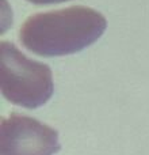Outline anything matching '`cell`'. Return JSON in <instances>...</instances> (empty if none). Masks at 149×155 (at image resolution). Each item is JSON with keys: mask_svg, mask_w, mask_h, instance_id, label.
I'll use <instances>...</instances> for the list:
<instances>
[{"mask_svg": "<svg viewBox=\"0 0 149 155\" xmlns=\"http://www.w3.org/2000/svg\"><path fill=\"white\" fill-rule=\"evenodd\" d=\"M60 148L59 132L35 118L11 113L2 120V155H54Z\"/></svg>", "mask_w": 149, "mask_h": 155, "instance_id": "3957f363", "label": "cell"}, {"mask_svg": "<svg viewBox=\"0 0 149 155\" xmlns=\"http://www.w3.org/2000/svg\"><path fill=\"white\" fill-rule=\"evenodd\" d=\"M107 21L84 5L31 15L21 27L19 38L30 52L45 57L65 56L85 49L102 37Z\"/></svg>", "mask_w": 149, "mask_h": 155, "instance_id": "6da1fadb", "label": "cell"}, {"mask_svg": "<svg viewBox=\"0 0 149 155\" xmlns=\"http://www.w3.org/2000/svg\"><path fill=\"white\" fill-rule=\"evenodd\" d=\"M27 2L33 3V4L43 5V4H57V3H64V2H68V0H27Z\"/></svg>", "mask_w": 149, "mask_h": 155, "instance_id": "277c9868", "label": "cell"}, {"mask_svg": "<svg viewBox=\"0 0 149 155\" xmlns=\"http://www.w3.org/2000/svg\"><path fill=\"white\" fill-rule=\"evenodd\" d=\"M0 63L2 94L11 104L35 109L52 98L54 84L49 65L29 59L7 41L0 45Z\"/></svg>", "mask_w": 149, "mask_h": 155, "instance_id": "7a4b0ae2", "label": "cell"}]
</instances>
